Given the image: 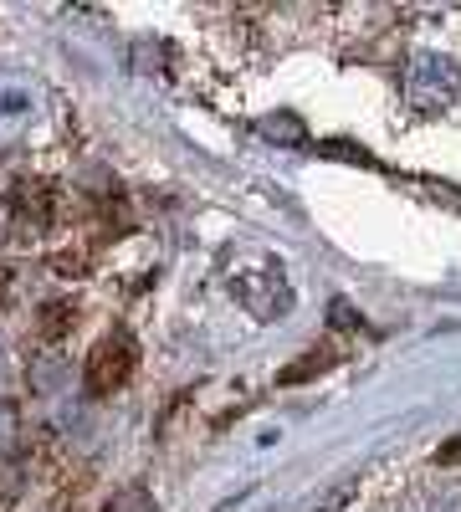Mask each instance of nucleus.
Segmentation results:
<instances>
[{
    "label": "nucleus",
    "instance_id": "obj_1",
    "mask_svg": "<svg viewBox=\"0 0 461 512\" xmlns=\"http://www.w3.org/2000/svg\"><path fill=\"white\" fill-rule=\"evenodd\" d=\"M134 369H139V344H134V333L118 328V333L98 338L93 354H88V390L93 395H113V390L129 384Z\"/></svg>",
    "mask_w": 461,
    "mask_h": 512
},
{
    "label": "nucleus",
    "instance_id": "obj_2",
    "mask_svg": "<svg viewBox=\"0 0 461 512\" xmlns=\"http://www.w3.org/2000/svg\"><path fill=\"white\" fill-rule=\"evenodd\" d=\"M410 98H415V108L441 113L456 98V62H446L441 52L415 57V67H410Z\"/></svg>",
    "mask_w": 461,
    "mask_h": 512
},
{
    "label": "nucleus",
    "instance_id": "obj_3",
    "mask_svg": "<svg viewBox=\"0 0 461 512\" xmlns=\"http://www.w3.org/2000/svg\"><path fill=\"white\" fill-rule=\"evenodd\" d=\"M400 512H461V487H426V492H410Z\"/></svg>",
    "mask_w": 461,
    "mask_h": 512
},
{
    "label": "nucleus",
    "instance_id": "obj_4",
    "mask_svg": "<svg viewBox=\"0 0 461 512\" xmlns=\"http://www.w3.org/2000/svg\"><path fill=\"white\" fill-rule=\"evenodd\" d=\"M72 318H77L72 303H47V308H41V333H47V338H62V333L72 328Z\"/></svg>",
    "mask_w": 461,
    "mask_h": 512
},
{
    "label": "nucleus",
    "instance_id": "obj_5",
    "mask_svg": "<svg viewBox=\"0 0 461 512\" xmlns=\"http://www.w3.org/2000/svg\"><path fill=\"white\" fill-rule=\"evenodd\" d=\"M103 512H149V497H144V487H123Z\"/></svg>",
    "mask_w": 461,
    "mask_h": 512
}]
</instances>
